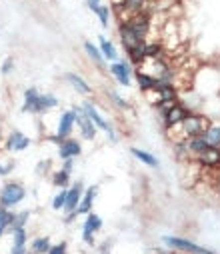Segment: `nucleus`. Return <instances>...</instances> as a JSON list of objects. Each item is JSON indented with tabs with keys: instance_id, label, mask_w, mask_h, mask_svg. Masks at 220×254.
Wrapping results in <instances>:
<instances>
[{
	"instance_id": "nucleus-22",
	"label": "nucleus",
	"mask_w": 220,
	"mask_h": 254,
	"mask_svg": "<svg viewBox=\"0 0 220 254\" xmlns=\"http://www.w3.org/2000/svg\"><path fill=\"white\" fill-rule=\"evenodd\" d=\"M88 8L98 16L100 24L106 28L108 22H110V8H108V6H102L100 2H94V0H88Z\"/></svg>"
},
{
	"instance_id": "nucleus-14",
	"label": "nucleus",
	"mask_w": 220,
	"mask_h": 254,
	"mask_svg": "<svg viewBox=\"0 0 220 254\" xmlns=\"http://www.w3.org/2000/svg\"><path fill=\"white\" fill-rule=\"evenodd\" d=\"M12 236V248L10 254H28V232L26 228H16L10 232Z\"/></svg>"
},
{
	"instance_id": "nucleus-26",
	"label": "nucleus",
	"mask_w": 220,
	"mask_h": 254,
	"mask_svg": "<svg viewBox=\"0 0 220 254\" xmlns=\"http://www.w3.org/2000/svg\"><path fill=\"white\" fill-rule=\"evenodd\" d=\"M134 78H136V82H138V86H140V90L142 92H146V90H152L154 88V84H156V80L152 78V76H148L146 72H142V70H134Z\"/></svg>"
},
{
	"instance_id": "nucleus-20",
	"label": "nucleus",
	"mask_w": 220,
	"mask_h": 254,
	"mask_svg": "<svg viewBox=\"0 0 220 254\" xmlns=\"http://www.w3.org/2000/svg\"><path fill=\"white\" fill-rule=\"evenodd\" d=\"M130 154H132L136 160H140L142 164L150 166V168H158V166H160V162H158V158H156L154 154L146 152V150H142V148H130Z\"/></svg>"
},
{
	"instance_id": "nucleus-38",
	"label": "nucleus",
	"mask_w": 220,
	"mask_h": 254,
	"mask_svg": "<svg viewBox=\"0 0 220 254\" xmlns=\"http://www.w3.org/2000/svg\"><path fill=\"white\" fill-rule=\"evenodd\" d=\"M28 254H32V252H30V250H28Z\"/></svg>"
},
{
	"instance_id": "nucleus-17",
	"label": "nucleus",
	"mask_w": 220,
	"mask_h": 254,
	"mask_svg": "<svg viewBox=\"0 0 220 254\" xmlns=\"http://www.w3.org/2000/svg\"><path fill=\"white\" fill-rule=\"evenodd\" d=\"M98 48H100L104 60H110V62L120 60V58H118V50H116V46H114L112 40H108L106 36H98Z\"/></svg>"
},
{
	"instance_id": "nucleus-1",
	"label": "nucleus",
	"mask_w": 220,
	"mask_h": 254,
	"mask_svg": "<svg viewBox=\"0 0 220 254\" xmlns=\"http://www.w3.org/2000/svg\"><path fill=\"white\" fill-rule=\"evenodd\" d=\"M150 20H152V10H144V12L134 14L126 22L118 24V36H120V42H122L124 50L148 40Z\"/></svg>"
},
{
	"instance_id": "nucleus-11",
	"label": "nucleus",
	"mask_w": 220,
	"mask_h": 254,
	"mask_svg": "<svg viewBox=\"0 0 220 254\" xmlns=\"http://www.w3.org/2000/svg\"><path fill=\"white\" fill-rule=\"evenodd\" d=\"M80 152H82V144L76 138H66V140H62V144H58V158L60 160L76 158Z\"/></svg>"
},
{
	"instance_id": "nucleus-9",
	"label": "nucleus",
	"mask_w": 220,
	"mask_h": 254,
	"mask_svg": "<svg viewBox=\"0 0 220 254\" xmlns=\"http://www.w3.org/2000/svg\"><path fill=\"white\" fill-rule=\"evenodd\" d=\"M82 194H84V182H82V180L72 182L70 188L66 190V206H64L62 212H64V214H66V212H76Z\"/></svg>"
},
{
	"instance_id": "nucleus-8",
	"label": "nucleus",
	"mask_w": 220,
	"mask_h": 254,
	"mask_svg": "<svg viewBox=\"0 0 220 254\" xmlns=\"http://www.w3.org/2000/svg\"><path fill=\"white\" fill-rule=\"evenodd\" d=\"M108 72L116 78V82L120 86H130L132 84V68H130V62L124 60H116L108 66Z\"/></svg>"
},
{
	"instance_id": "nucleus-30",
	"label": "nucleus",
	"mask_w": 220,
	"mask_h": 254,
	"mask_svg": "<svg viewBox=\"0 0 220 254\" xmlns=\"http://www.w3.org/2000/svg\"><path fill=\"white\" fill-rule=\"evenodd\" d=\"M66 190H68V188L60 190V192L52 198V208H54V210H64V206H66Z\"/></svg>"
},
{
	"instance_id": "nucleus-18",
	"label": "nucleus",
	"mask_w": 220,
	"mask_h": 254,
	"mask_svg": "<svg viewBox=\"0 0 220 254\" xmlns=\"http://www.w3.org/2000/svg\"><path fill=\"white\" fill-rule=\"evenodd\" d=\"M56 106H58V98L54 94H50V92L40 94L38 96V104H36V114H48Z\"/></svg>"
},
{
	"instance_id": "nucleus-21",
	"label": "nucleus",
	"mask_w": 220,
	"mask_h": 254,
	"mask_svg": "<svg viewBox=\"0 0 220 254\" xmlns=\"http://www.w3.org/2000/svg\"><path fill=\"white\" fill-rule=\"evenodd\" d=\"M84 52L88 54V58L94 62V64H96L98 68H104V66H106V60H104V56H102L100 48H98V46H94L90 40H86V42H84Z\"/></svg>"
},
{
	"instance_id": "nucleus-28",
	"label": "nucleus",
	"mask_w": 220,
	"mask_h": 254,
	"mask_svg": "<svg viewBox=\"0 0 220 254\" xmlns=\"http://www.w3.org/2000/svg\"><path fill=\"white\" fill-rule=\"evenodd\" d=\"M30 220V210H20V212H14V220H12V226H10V232L16 230V228H26Z\"/></svg>"
},
{
	"instance_id": "nucleus-35",
	"label": "nucleus",
	"mask_w": 220,
	"mask_h": 254,
	"mask_svg": "<svg viewBox=\"0 0 220 254\" xmlns=\"http://www.w3.org/2000/svg\"><path fill=\"white\" fill-rule=\"evenodd\" d=\"M0 176H6V170H4V166L0 164Z\"/></svg>"
},
{
	"instance_id": "nucleus-7",
	"label": "nucleus",
	"mask_w": 220,
	"mask_h": 254,
	"mask_svg": "<svg viewBox=\"0 0 220 254\" xmlns=\"http://www.w3.org/2000/svg\"><path fill=\"white\" fill-rule=\"evenodd\" d=\"M72 110H74V114H76V124H78L80 138H82V140H94V138H96V132H98V128L94 126V122L84 114L82 106H74Z\"/></svg>"
},
{
	"instance_id": "nucleus-5",
	"label": "nucleus",
	"mask_w": 220,
	"mask_h": 254,
	"mask_svg": "<svg viewBox=\"0 0 220 254\" xmlns=\"http://www.w3.org/2000/svg\"><path fill=\"white\" fill-rule=\"evenodd\" d=\"M82 110H84V114L94 122V126L98 130H102V132H106V136H108V140L114 144L116 142V132H114V126L98 112V108H96V104L94 102H90V100H84V104H82Z\"/></svg>"
},
{
	"instance_id": "nucleus-4",
	"label": "nucleus",
	"mask_w": 220,
	"mask_h": 254,
	"mask_svg": "<svg viewBox=\"0 0 220 254\" xmlns=\"http://www.w3.org/2000/svg\"><path fill=\"white\" fill-rule=\"evenodd\" d=\"M24 198H26V190L20 182H6L2 188H0V204L8 210L18 206Z\"/></svg>"
},
{
	"instance_id": "nucleus-33",
	"label": "nucleus",
	"mask_w": 220,
	"mask_h": 254,
	"mask_svg": "<svg viewBox=\"0 0 220 254\" xmlns=\"http://www.w3.org/2000/svg\"><path fill=\"white\" fill-rule=\"evenodd\" d=\"M62 170H66V172H70V174H72V170H74V158L62 160Z\"/></svg>"
},
{
	"instance_id": "nucleus-24",
	"label": "nucleus",
	"mask_w": 220,
	"mask_h": 254,
	"mask_svg": "<svg viewBox=\"0 0 220 254\" xmlns=\"http://www.w3.org/2000/svg\"><path fill=\"white\" fill-rule=\"evenodd\" d=\"M12 220H14V212L0 204V238H2L6 232H10Z\"/></svg>"
},
{
	"instance_id": "nucleus-3",
	"label": "nucleus",
	"mask_w": 220,
	"mask_h": 254,
	"mask_svg": "<svg viewBox=\"0 0 220 254\" xmlns=\"http://www.w3.org/2000/svg\"><path fill=\"white\" fill-rule=\"evenodd\" d=\"M76 126V114L74 110H64L60 116H58V124H56V132L46 136V140L54 142V144H62V140L70 138L72 130Z\"/></svg>"
},
{
	"instance_id": "nucleus-10",
	"label": "nucleus",
	"mask_w": 220,
	"mask_h": 254,
	"mask_svg": "<svg viewBox=\"0 0 220 254\" xmlns=\"http://www.w3.org/2000/svg\"><path fill=\"white\" fill-rule=\"evenodd\" d=\"M190 114V110L184 106V104H180V102H176L164 116H162V124H164V130L166 128H172V126H176V124H180L186 116Z\"/></svg>"
},
{
	"instance_id": "nucleus-12",
	"label": "nucleus",
	"mask_w": 220,
	"mask_h": 254,
	"mask_svg": "<svg viewBox=\"0 0 220 254\" xmlns=\"http://www.w3.org/2000/svg\"><path fill=\"white\" fill-rule=\"evenodd\" d=\"M96 194H98V186H88V188H84V194H82V198H80V204H78V208H76V214L78 216H86V214H90L92 212V206H94V198H96Z\"/></svg>"
},
{
	"instance_id": "nucleus-29",
	"label": "nucleus",
	"mask_w": 220,
	"mask_h": 254,
	"mask_svg": "<svg viewBox=\"0 0 220 254\" xmlns=\"http://www.w3.org/2000/svg\"><path fill=\"white\" fill-rule=\"evenodd\" d=\"M106 96H108V100H110L116 108H120V110H132V106H130V104H128V102H126V100H124L116 90H108V92H106Z\"/></svg>"
},
{
	"instance_id": "nucleus-19",
	"label": "nucleus",
	"mask_w": 220,
	"mask_h": 254,
	"mask_svg": "<svg viewBox=\"0 0 220 254\" xmlns=\"http://www.w3.org/2000/svg\"><path fill=\"white\" fill-rule=\"evenodd\" d=\"M38 96L40 92L30 86L24 90V104H22V112H30V114H36V104H38Z\"/></svg>"
},
{
	"instance_id": "nucleus-13",
	"label": "nucleus",
	"mask_w": 220,
	"mask_h": 254,
	"mask_svg": "<svg viewBox=\"0 0 220 254\" xmlns=\"http://www.w3.org/2000/svg\"><path fill=\"white\" fill-rule=\"evenodd\" d=\"M30 146V138L26 134H22L20 130H12L6 138V150L8 152H22Z\"/></svg>"
},
{
	"instance_id": "nucleus-2",
	"label": "nucleus",
	"mask_w": 220,
	"mask_h": 254,
	"mask_svg": "<svg viewBox=\"0 0 220 254\" xmlns=\"http://www.w3.org/2000/svg\"><path fill=\"white\" fill-rule=\"evenodd\" d=\"M162 244L174 252H180V254H216L214 250L206 248V246H200L196 242H192L190 238H182V236H162L160 238Z\"/></svg>"
},
{
	"instance_id": "nucleus-36",
	"label": "nucleus",
	"mask_w": 220,
	"mask_h": 254,
	"mask_svg": "<svg viewBox=\"0 0 220 254\" xmlns=\"http://www.w3.org/2000/svg\"><path fill=\"white\" fill-rule=\"evenodd\" d=\"M218 194H220V184H218Z\"/></svg>"
},
{
	"instance_id": "nucleus-6",
	"label": "nucleus",
	"mask_w": 220,
	"mask_h": 254,
	"mask_svg": "<svg viewBox=\"0 0 220 254\" xmlns=\"http://www.w3.org/2000/svg\"><path fill=\"white\" fill-rule=\"evenodd\" d=\"M102 230V218L96 214V212H90L84 216V222H82V242L90 248L96 246V234Z\"/></svg>"
},
{
	"instance_id": "nucleus-37",
	"label": "nucleus",
	"mask_w": 220,
	"mask_h": 254,
	"mask_svg": "<svg viewBox=\"0 0 220 254\" xmlns=\"http://www.w3.org/2000/svg\"><path fill=\"white\" fill-rule=\"evenodd\" d=\"M94 2H100V0H94Z\"/></svg>"
},
{
	"instance_id": "nucleus-23",
	"label": "nucleus",
	"mask_w": 220,
	"mask_h": 254,
	"mask_svg": "<svg viewBox=\"0 0 220 254\" xmlns=\"http://www.w3.org/2000/svg\"><path fill=\"white\" fill-rule=\"evenodd\" d=\"M50 248H52L50 236H36V238L30 242V252H32V254H48Z\"/></svg>"
},
{
	"instance_id": "nucleus-25",
	"label": "nucleus",
	"mask_w": 220,
	"mask_h": 254,
	"mask_svg": "<svg viewBox=\"0 0 220 254\" xmlns=\"http://www.w3.org/2000/svg\"><path fill=\"white\" fill-rule=\"evenodd\" d=\"M204 138L208 140L210 146L220 148V120H218V122H214V120L210 122V126H208V130H206Z\"/></svg>"
},
{
	"instance_id": "nucleus-16",
	"label": "nucleus",
	"mask_w": 220,
	"mask_h": 254,
	"mask_svg": "<svg viewBox=\"0 0 220 254\" xmlns=\"http://www.w3.org/2000/svg\"><path fill=\"white\" fill-rule=\"evenodd\" d=\"M184 144H186V150H188V154H190V158H192V160H196L204 150H208V148H210V144H208V140H206L204 136L188 138V140H184Z\"/></svg>"
},
{
	"instance_id": "nucleus-27",
	"label": "nucleus",
	"mask_w": 220,
	"mask_h": 254,
	"mask_svg": "<svg viewBox=\"0 0 220 254\" xmlns=\"http://www.w3.org/2000/svg\"><path fill=\"white\" fill-rule=\"evenodd\" d=\"M52 184L56 186V188H60V190H64V188H70V172H66V170H56V172H52Z\"/></svg>"
},
{
	"instance_id": "nucleus-15",
	"label": "nucleus",
	"mask_w": 220,
	"mask_h": 254,
	"mask_svg": "<svg viewBox=\"0 0 220 254\" xmlns=\"http://www.w3.org/2000/svg\"><path fill=\"white\" fill-rule=\"evenodd\" d=\"M64 80L74 88L78 94H82V96H88V94H92V86L80 76V74H74V72H66L64 74Z\"/></svg>"
},
{
	"instance_id": "nucleus-34",
	"label": "nucleus",
	"mask_w": 220,
	"mask_h": 254,
	"mask_svg": "<svg viewBox=\"0 0 220 254\" xmlns=\"http://www.w3.org/2000/svg\"><path fill=\"white\" fill-rule=\"evenodd\" d=\"M74 218H78L76 212H66V216H64V224H72V220H74Z\"/></svg>"
},
{
	"instance_id": "nucleus-31",
	"label": "nucleus",
	"mask_w": 220,
	"mask_h": 254,
	"mask_svg": "<svg viewBox=\"0 0 220 254\" xmlns=\"http://www.w3.org/2000/svg\"><path fill=\"white\" fill-rule=\"evenodd\" d=\"M48 254H68V242L62 240V242L52 244V248L48 250Z\"/></svg>"
},
{
	"instance_id": "nucleus-32",
	"label": "nucleus",
	"mask_w": 220,
	"mask_h": 254,
	"mask_svg": "<svg viewBox=\"0 0 220 254\" xmlns=\"http://www.w3.org/2000/svg\"><path fill=\"white\" fill-rule=\"evenodd\" d=\"M12 70H14V58H10V56H8V58L2 62V68H0V72H2L4 76H8Z\"/></svg>"
}]
</instances>
